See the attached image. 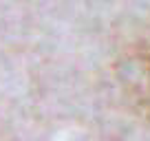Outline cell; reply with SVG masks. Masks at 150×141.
Instances as JSON below:
<instances>
[{"mask_svg":"<svg viewBox=\"0 0 150 141\" xmlns=\"http://www.w3.org/2000/svg\"><path fill=\"white\" fill-rule=\"evenodd\" d=\"M122 84L139 108H150V51L139 49L126 55L122 64Z\"/></svg>","mask_w":150,"mask_h":141,"instance_id":"6da1fadb","label":"cell"}]
</instances>
